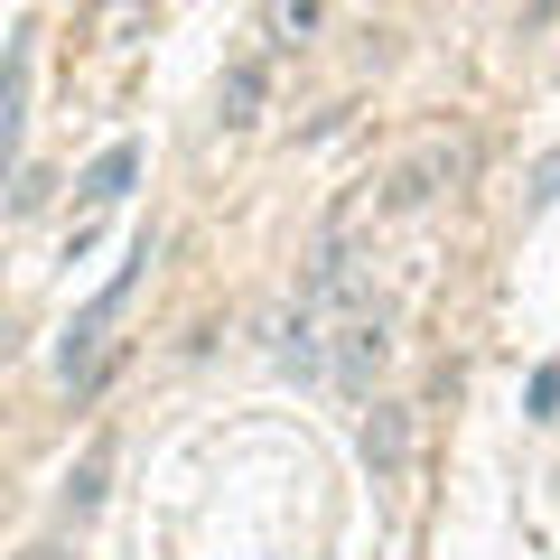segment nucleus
I'll list each match as a JSON object with an SVG mask.
<instances>
[{
	"mask_svg": "<svg viewBox=\"0 0 560 560\" xmlns=\"http://www.w3.org/2000/svg\"><path fill=\"white\" fill-rule=\"evenodd\" d=\"M458 178H467V140L458 131H420L401 150V168L383 178V215H420V206H440Z\"/></svg>",
	"mask_w": 560,
	"mask_h": 560,
	"instance_id": "obj_1",
	"label": "nucleus"
},
{
	"mask_svg": "<svg viewBox=\"0 0 560 560\" xmlns=\"http://www.w3.org/2000/svg\"><path fill=\"white\" fill-rule=\"evenodd\" d=\"M140 271H150V243H140L131 261H121L113 280H103L94 300H84V318L66 327V346H57V364H66V383H94V364H103V337H113V318L131 308V290H140Z\"/></svg>",
	"mask_w": 560,
	"mask_h": 560,
	"instance_id": "obj_2",
	"label": "nucleus"
},
{
	"mask_svg": "<svg viewBox=\"0 0 560 560\" xmlns=\"http://www.w3.org/2000/svg\"><path fill=\"white\" fill-rule=\"evenodd\" d=\"M355 448H364V477L374 486H401L411 477V401H374L364 430H355Z\"/></svg>",
	"mask_w": 560,
	"mask_h": 560,
	"instance_id": "obj_3",
	"label": "nucleus"
},
{
	"mask_svg": "<svg viewBox=\"0 0 560 560\" xmlns=\"http://www.w3.org/2000/svg\"><path fill=\"white\" fill-rule=\"evenodd\" d=\"M383 355H393V327H383V308H374V300L346 308V318H337V355H327V364H337V383H355V393H364V383L383 374Z\"/></svg>",
	"mask_w": 560,
	"mask_h": 560,
	"instance_id": "obj_4",
	"label": "nucleus"
},
{
	"mask_svg": "<svg viewBox=\"0 0 560 560\" xmlns=\"http://www.w3.org/2000/svg\"><path fill=\"white\" fill-rule=\"evenodd\" d=\"M28 66H38V28H10V47H0V168L20 160V121H28Z\"/></svg>",
	"mask_w": 560,
	"mask_h": 560,
	"instance_id": "obj_5",
	"label": "nucleus"
},
{
	"mask_svg": "<svg viewBox=\"0 0 560 560\" xmlns=\"http://www.w3.org/2000/svg\"><path fill=\"white\" fill-rule=\"evenodd\" d=\"M261 103H271V66H261V57H234V66H224V84H215V113H224V131L261 121Z\"/></svg>",
	"mask_w": 560,
	"mask_h": 560,
	"instance_id": "obj_6",
	"label": "nucleus"
},
{
	"mask_svg": "<svg viewBox=\"0 0 560 560\" xmlns=\"http://www.w3.org/2000/svg\"><path fill=\"white\" fill-rule=\"evenodd\" d=\"M103 486H113V440H84V458L66 467V514H94Z\"/></svg>",
	"mask_w": 560,
	"mask_h": 560,
	"instance_id": "obj_7",
	"label": "nucleus"
},
{
	"mask_svg": "<svg viewBox=\"0 0 560 560\" xmlns=\"http://www.w3.org/2000/svg\"><path fill=\"white\" fill-rule=\"evenodd\" d=\"M131 168H140V150L121 140V150H103V160H94V168L75 178V197H84V206L103 215V206H121V187H131Z\"/></svg>",
	"mask_w": 560,
	"mask_h": 560,
	"instance_id": "obj_8",
	"label": "nucleus"
},
{
	"mask_svg": "<svg viewBox=\"0 0 560 560\" xmlns=\"http://www.w3.org/2000/svg\"><path fill=\"white\" fill-rule=\"evenodd\" d=\"M318 10H327V0H271V28H280V38H308Z\"/></svg>",
	"mask_w": 560,
	"mask_h": 560,
	"instance_id": "obj_9",
	"label": "nucleus"
},
{
	"mask_svg": "<svg viewBox=\"0 0 560 560\" xmlns=\"http://www.w3.org/2000/svg\"><path fill=\"white\" fill-rule=\"evenodd\" d=\"M560 197V150H541V168H533V206H551Z\"/></svg>",
	"mask_w": 560,
	"mask_h": 560,
	"instance_id": "obj_10",
	"label": "nucleus"
},
{
	"mask_svg": "<svg viewBox=\"0 0 560 560\" xmlns=\"http://www.w3.org/2000/svg\"><path fill=\"white\" fill-rule=\"evenodd\" d=\"M10 560H75L66 541H28V551H10Z\"/></svg>",
	"mask_w": 560,
	"mask_h": 560,
	"instance_id": "obj_11",
	"label": "nucleus"
}]
</instances>
